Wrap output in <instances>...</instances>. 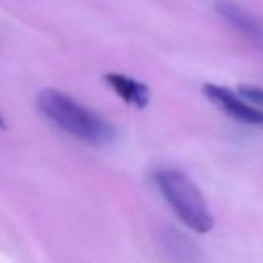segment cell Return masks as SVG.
<instances>
[{"label":"cell","instance_id":"5b68a950","mask_svg":"<svg viewBox=\"0 0 263 263\" xmlns=\"http://www.w3.org/2000/svg\"><path fill=\"white\" fill-rule=\"evenodd\" d=\"M105 83L119 96L123 101H126L130 106L136 108H144L150 103L152 92L150 87L144 85L143 81H137L126 74L119 72H108L105 74Z\"/></svg>","mask_w":263,"mask_h":263},{"label":"cell","instance_id":"8992f818","mask_svg":"<svg viewBox=\"0 0 263 263\" xmlns=\"http://www.w3.org/2000/svg\"><path fill=\"white\" fill-rule=\"evenodd\" d=\"M162 247L166 249V252H170L173 259H180V261H195L200 259L198 249L190 238H186L182 233H177L175 229H164L161 234Z\"/></svg>","mask_w":263,"mask_h":263},{"label":"cell","instance_id":"277c9868","mask_svg":"<svg viewBox=\"0 0 263 263\" xmlns=\"http://www.w3.org/2000/svg\"><path fill=\"white\" fill-rule=\"evenodd\" d=\"M216 13L252 45L263 49V20L233 2H216Z\"/></svg>","mask_w":263,"mask_h":263},{"label":"cell","instance_id":"52a82bcc","mask_svg":"<svg viewBox=\"0 0 263 263\" xmlns=\"http://www.w3.org/2000/svg\"><path fill=\"white\" fill-rule=\"evenodd\" d=\"M236 92L243 99H247L251 105L263 110V88L261 87H256V85H240Z\"/></svg>","mask_w":263,"mask_h":263},{"label":"cell","instance_id":"7a4b0ae2","mask_svg":"<svg viewBox=\"0 0 263 263\" xmlns=\"http://www.w3.org/2000/svg\"><path fill=\"white\" fill-rule=\"evenodd\" d=\"M154 180L166 198L175 216L195 233H209L215 218L197 184L177 168H162L155 172Z\"/></svg>","mask_w":263,"mask_h":263},{"label":"cell","instance_id":"ba28073f","mask_svg":"<svg viewBox=\"0 0 263 263\" xmlns=\"http://www.w3.org/2000/svg\"><path fill=\"white\" fill-rule=\"evenodd\" d=\"M6 128V121H4V116L0 114V130H4Z\"/></svg>","mask_w":263,"mask_h":263},{"label":"cell","instance_id":"6da1fadb","mask_svg":"<svg viewBox=\"0 0 263 263\" xmlns=\"http://www.w3.org/2000/svg\"><path fill=\"white\" fill-rule=\"evenodd\" d=\"M36 103L38 110L54 126L76 139L88 144H108L116 139V128L108 121L78 103L65 92L44 88L38 94Z\"/></svg>","mask_w":263,"mask_h":263},{"label":"cell","instance_id":"3957f363","mask_svg":"<svg viewBox=\"0 0 263 263\" xmlns=\"http://www.w3.org/2000/svg\"><path fill=\"white\" fill-rule=\"evenodd\" d=\"M202 90H204L205 98L216 108H220L223 114H227L231 119L238 121V123L249 124V126H263V110L251 105L238 92L234 94L227 87H220V85H213V83L204 85Z\"/></svg>","mask_w":263,"mask_h":263}]
</instances>
